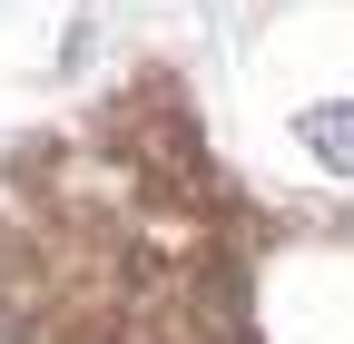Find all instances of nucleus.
<instances>
[{
  "instance_id": "obj_1",
  "label": "nucleus",
  "mask_w": 354,
  "mask_h": 344,
  "mask_svg": "<svg viewBox=\"0 0 354 344\" xmlns=\"http://www.w3.org/2000/svg\"><path fill=\"white\" fill-rule=\"evenodd\" d=\"M305 148L325 167H354V108H305Z\"/></svg>"
}]
</instances>
